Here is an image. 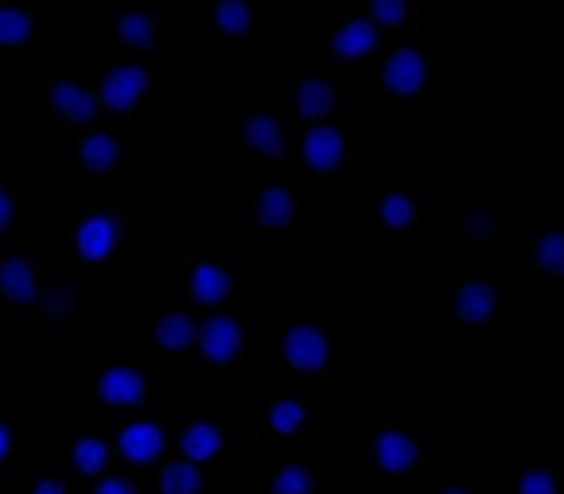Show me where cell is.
I'll return each instance as SVG.
<instances>
[{"label":"cell","mask_w":564,"mask_h":494,"mask_svg":"<svg viewBox=\"0 0 564 494\" xmlns=\"http://www.w3.org/2000/svg\"><path fill=\"white\" fill-rule=\"evenodd\" d=\"M379 44V32L368 24V20H348V24L341 27V32L333 35V51L336 59H364L368 51H376Z\"/></svg>","instance_id":"obj_10"},{"label":"cell","mask_w":564,"mask_h":494,"mask_svg":"<svg viewBox=\"0 0 564 494\" xmlns=\"http://www.w3.org/2000/svg\"><path fill=\"white\" fill-rule=\"evenodd\" d=\"M105 464H109V444L105 441L82 436V441L74 444V468L82 471V476H97V471H105Z\"/></svg>","instance_id":"obj_22"},{"label":"cell","mask_w":564,"mask_h":494,"mask_svg":"<svg viewBox=\"0 0 564 494\" xmlns=\"http://www.w3.org/2000/svg\"><path fill=\"white\" fill-rule=\"evenodd\" d=\"M197 348L209 363H232L244 348V329L232 317L213 313L206 324H197Z\"/></svg>","instance_id":"obj_2"},{"label":"cell","mask_w":564,"mask_h":494,"mask_svg":"<svg viewBox=\"0 0 564 494\" xmlns=\"http://www.w3.org/2000/svg\"><path fill=\"white\" fill-rule=\"evenodd\" d=\"M0 294L9 301H16V306L32 301L35 298V267L20 256L4 259V263H0Z\"/></svg>","instance_id":"obj_9"},{"label":"cell","mask_w":564,"mask_h":494,"mask_svg":"<svg viewBox=\"0 0 564 494\" xmlns=\"http://www.w3.org/2000/svg\"><path fill=\"white\" fill-rule=\"evenodd\" d=\"M344 151H348V144H344L341 132L329 128V124H317V128H309L306 139H302V159H306V166L317 174L336 171L344 162Z\"/></svg>","instance_id":"obj_4"},{"label":"cell","mask_w":564,"mask_h":494,"mask_svg":"<svg viewBox=\"0 0 564 494\" xmlns=\"http://www.w3.org/2000/svg\"><path fill=\"white\" fill-rule=\"evenodd\" d=\"M410 217H414L410 197L391 194V197H387V201H383V221L391 224V229H406V224H410Z\"/></svg>","instance_id":"obj_27"},{"label":"cell","mask_w":564,"mask_h":494,"mask_svg":"<svg viewBox=\"0 0 564 494\" xmlns=\"http://www.w3.org/2000/svg\"><path fill=\"white\" fill-rule=\"evenodd\" d=\"M244 144L256 147V151L267 155V159H279V155H282V128H279V120L267 116V112H252V116L244 120Z\"/></svg>","instance_id":"obj_12"},{"label":"cell","mask_w":564,"mask_h":494,"mask_svg":"<svg viewBox=\"0 0 564 494\" xmlns=\"http://www.w3.org/2000/svg\"><path fill=\"white\" fill-rule=\"evenodd\" d=\"M9 448H12V433H9V425L0 421V464H4V456H9Z\"/></svg>","instance_id":"obj_33"},{"label":"cell","mask_w":564,"mask_h":494,"mask_svg":"<svg viewBox=\"0 0 564 494\" xmlns=\"http://www.w3.org/2000/svg\"><path fill=\"white\" fill-rule=\"evenodd\" d=\"M147 94V70L144 66H117L105 74L101 82V101L112 112H128L144 101Z\"/></svg>","instance_id":"obj_3"},{"label":"cell","mask_w":564,"mask_h":494,"mask_svg":"<svg viewBox=\"0 0 564 494\" xmlns=\"http://www.w3.org/2000/svg\"><path fill=\"white\" fill-rule=\"evenodd\" d=\"M213 20H217V27H221L224 35H244L248 32V24H252V12H248L244 0H221L217 12H213Z\"/></svg>","instance_id":"obj_24"},{"label":"cell","mask_w":564,"mask_h":494,"mask_svg":"<svg viewBox=\"0 0 564 494\" xmlns=\"http://www.w3.org/2000/svg\"><path fill=\"white\" fill-rule=\"evenodd\" d=\"M387 86L394 89V94H414L418 89V82H421V62H418V54L414 51H402V54H394L391 62H387Z\"/></svg>","instance_id":"obj_19"},{"label":"cell","mask_w":564,"mask_h":494,"mask_svg":"<svg viewBox=\"0 0 564 494\" xmlns=\"http://www.w3.org/2000/svg\"><path fill=\"white\" fill-rule=\"evenodd\" d=\"M32 494H66V486H62L59 479H35Z\"/></svg>","instance_id":"obj_31"},{"label":"cell","mask_w":564,"mask_h":494,"mask_svg":"<svg viewBox=\"0 0 564 494\" xmlns=\"http://www.w3.org/2000/svg\"><path fill=\"white\" fill-rule=\"evenodd\" d=\"M12 224V197L0 189V229H9Z\"/></svg>","instance_id":"obj_32"},{"label":"cell","mask_w":564,"mask_h":494,"mask_svg":"<svg viewBox=\"0 0 564 494\" xmlns=\"http://www.w3.org/2000/svg\"><path fill=\"white\" fill-rule=\"evenodd\" d=\"M117 39L132 51H147L159 39V20L147 16V12H128V16L117 20Z\"/></svg>","instance_id":"obj_14"},{"label":"cell","mask_w":564,"mask_h":494,"mask_svg":"<svg viewBox=\"0 0 564 494\" xmlns=\"http://www.w3.org/2000/svg\"><path fill=\"white\" fill-rule=\"evenodd\" d=\"M155 341L163 344L167 351H182L189 344H197V324L189 313H167L155 324Z\"/></svg>","instance_id":"obj_17"},{"label":"cell","mask_w":564,"mask_h":494,"mask_svg":"<svg viewBox=\"0 0 564 494\" xmlns=\"http://www.w3.org/2000/svg\"><path fill=\"white\" fill-rule=\"evenodd\" d=\"M453 494H456V491H453Z\"/></svg>","instance_id":"obj_34"},{"label":"cell","mask_w":564,"mask_h":494,"mask_svg":"<svg viewBox=\"0 0 564 494\" xmlns=\"http://www.w3.org/2000/svg\"><path fill=\"white\" fill-rule=\"evenodd\" d=\"M217 452H221V429L213 421H194V425L182 433V456L194 464H206L213 460Z\"/></svg>","instance_id":"obj_13"},{"label":"cell","mask_w":564,"mask_h":494,"mask_svg":"<svg viewBox=\"0 0 564 494\" xmlns=\"http://www.w3.org/2000/svg\"><path fill=\"white\" fill-rule=\"evenodd\" d=\"M51 104L70 120V124H89V120L97 116L94 94H86V89L74 86V82H59V86L51 89Z\"/></svg>","instance_id":"obj_11"},{"label":"cell","mask_w":564,"mask_h":494,"mask_svg":"<svg viewBox=\"0 0 564 494\" xmlns=\"http://www.w3.org/2000/svg\"><path fill=\"white\" fill-rule=\"evenodd\" d=\"M32 39V20L12 4H0V47H20Z\"/></svg>","instance_id":"obj_23"},{"label":"cell","mask_w":564,"mask_h":494,"mask_svg":"<svg viewBox=\"0 0 564 494\" xmlns=\"http://www.w3.org/2000/svg\"><path fill=\"white\" fill-rule=\"evenodd\" d=\"M117 444H120V456H124V460H132V464H151L155 456L163 452L167 436H163V429L155 425V421H132V425L120 429Z\"/></svg>","instance_id":"obj_5"},{"label":"cell","mask_w":564,"mask_h":494,"mask_svg":"<svg viewBox=\"0 0 564 494\" xmlns=\"http://www.w3.org/2000/svg\"><path fill=\"white\" fill-rule=\"evenodd\" d=\"M117 236H120L117 217H109V213L89 217V221L77 229V256L89 259V263H101V259L112 256V247H117Z\"/></svg>","instance_id":"obj_7"},{"label":"cell","mask_w":564,"mask_h":494,"mask_svg":"<svg viewBox=\"0 0 564 494\" xmlns=\"http://www.w3.org/2000/svg\"><path fill=\"white\" fill-rule=\"evenodd\" d=\"M302 421H306V409H302L298 398H282V402H274L271 406V429L274 433H286V436L298 433Z\"/></svg>","instance_id":"obj_25"},{"label":"cell","mask_w":564,"mask_h":494,"mask_svg":"<svg viewBox=\"0 0 564 494\" xmlns=\"http://www.w3.org/2000/svg\"><path fill=\"white\" fill-rule=\"evenodd\" d=\"M294 104H298L302 116L309 120H326L329 112H333L336 104V94L329 82H321V77H309V82H302L298 94H294Z\"/></svg>","instance_id":"obj_16"},{"label":"cell","mask_w":564,"mask_h":494,"mask_svg":"<svg viewBox=\"0 0 564 494\" xmlns=\"http://www.w3.org/2000/svg\"><path fill=\"white\" fill-rule=\"evenodd\" d=\"M97 394H101L105 406H139L147 394V383L132 367H109V371L97 379Z\"/></svg>","instance_id":"obj_6"},{"label":"cell","mask_w":564,"mask_h":494,"mask_svg":"<svg viewBox=\"0 0 564 494\" xmlns=\"http://www.w3.org/2000/svg\"><path fill=\"white\" fill-rule=\"evenodd\" d=\"M70 309H74V294H70L66 286L47 294V313L51 317H70Z\"/></svg>","instance_id":"obj_28"},{"label":"cell","mask_w":564,"mask_h":494,"mask_svg":"<svg viewBox=\"0 0 564 494\" xmlns=\"http://www.w3.org/2000/svg\"><path fill=\"white\" fill-rule=\"evenodd\" d=\"M376 20L379 24H399L402 20V0H376Z\"/></svg>","instance_id":"obj_29"},{"label":"cell","mask_w":564,"mask_h":494,"mask_svg":"<svg viewBox=\"0 0 564 494\" xmlns=\"http://www.w3.org/2000/svg\"><path fill=\"white\" fill-rule=\"evenodd\" d=\"M376 460L387 471H406L414 464V444L406 433H379L376 441Z\"/></svg>","instance_id":"obj_18"},{"label":"cell","mask_w":564,"mask_h":494,"mask_svg":"<svg viewBox=\"0 0 564 494\" xmlns=\"http://www.w3.org/2000/svg\"><path fill=\"white\" fill-rule=\"evenodd\" d=\"M120 159V144L112 136H105V132H97V136H89L86 144H82V166L86 171H112Z\"/></svg>","instance_id":"obj_20"},{"label":"cell","mask_w":564,"mask_h":494,"mask_svg":"<svg viewBox=\"0 0 564 494\" xmlns=\"http://www.w3.org/2000/svg\"><path fill=\"white\" fill-rule=\"evenodd\" d=\"M159 483H163V494H197L201 491V468H197L194 460L167 464Z\"/></svg>","instance_id":"obj_21"},{"label":"cell","mask_w":564,"mask_h":494,"mask_svg":"<svg viewBox=\"0 0 564 494\" xmlns=\"http://www.w3.org/2000/svg\"><path fill=\"white\" fill-rule=\"evenodd\" d=\"M94 494H136V483L132 479H120V476H112V479H101L97 483V491Z\"/></svg>","instance_id":"obj_30"},{"label":"cell","mask_w":564,"mask_h":494,"mask_svg":"<svg viewBox=\"0 0 564 494\" xmlns=\"http://www.w3.org/2000/svg\"><path fill=\"white\" fill-rule=\"evenodd\" d=\"M189 294H194V301H201V306H221L232 294V274L217 263H197L194 274H189Z\"/></svg>","instance_id":"obj_8"},{"label":"cell","mask_w":564,"mask_h":494,"mask_svg":"<svg viewBox=\"0 0 564 494\" xmlns=\"http://www.w3.org/2000/svg\"><path fill=\"white\" fill-rule=\"evenodd\" d=\"M282 356H286V363H291L294 371L309 375V371H321V367H326L329 341L314 324H294V329H286V336H282Z\"/></svg>","instance_id":"obj_1"},{"label":"cell","mask_w":564,"mask_h":494,"mask_svg":"<svg viewBox=\"0 0 564 494\" xmlns=\"http://www.w3.org/2000/svg\"><path fill=\"white\" fill-rule=\"evenodd\" d=\"M256 217L263 229H286V224L294 221V197L291 189H282V186H271L259 194L256 201Z\"/></svg>","instance_id":"obj_15"},{"label":"cell","mask_w":564,"mask_h":494,"mask_svg":"<svg viewBox=\"0 0 564 494\" xmlns=\"http://www.w3.org/2000/svg\"><path fill=\"white\" fill-rule=\"evenodd\" d=\"M271 491L274 494H314V476H309L306 468H298V464H291V468H282L279 476H274Z\"/></svg>","instance_id":"obj_26"}]
</instances>
